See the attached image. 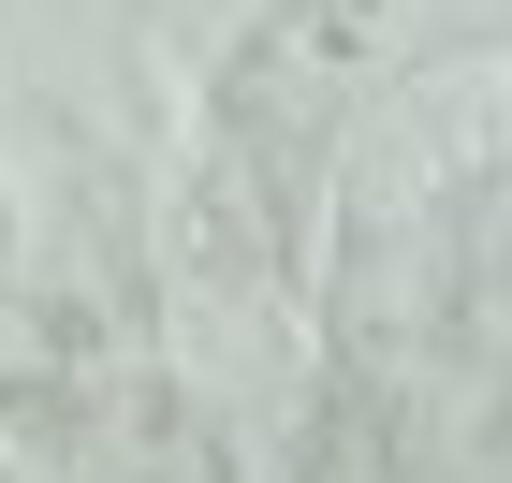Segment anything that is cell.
I'll list each match as a JSON object with an SVG mask.
<instances>
[{
  "mask_svg": "<svg viewBox=\"0 0 512 483\" xmlns=\"http://www.w3.org/2000/svg\"><path fill=\"white\" fill-rule=\"evenodd\" d=\"M0 454L44 483H249L235 410L132 352L103 293H0Z\"/></svg>",
  "mask_w": 512,
  "mask_h": 483,
  "instance_id": "1",
  "label": "cell"
},
{
  "mask_svg": "<svg viewBox=\"0 0 512 483\" xmlns=\"http://www.w3.org/2000/svg\"><path fill=\"white\" fill-rule=\"evenodd\" d=\"M15 264H30V220H15V191H0V293H15Z\"/></svg>",
  "mask_w": 512,
  "mask_h": 483,
  "instance_id": "2",
  "label": "cell"
}]
</instances>
